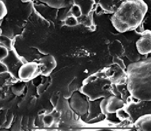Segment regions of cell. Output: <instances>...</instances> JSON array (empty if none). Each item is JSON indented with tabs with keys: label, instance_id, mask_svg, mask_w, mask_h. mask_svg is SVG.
<instances>
[{
	"label": "cell",
	"instance_id": "2e32d148",
	"mask_svg": "<svg viewBox=\"0 0 151 131\" xmlns=\"http://www.w3.org/2000/svg\"><path fill=\"white\" fill-rule=\"evenodd\" d=\"M78 21L77 18L73 16L68 15V17L65 19L64 23L65 25L68 26H75L78 25Z\"/></svg>",
	"mask_w": 151,
	"mask_h": 131
},
{
	"label": "cell",
	"instance_id": "7c38bea8",
	"mask_svg": "<svg viewBox=\"0 0 151 131\" xmlns=\"http://www.w3.org/2000/svg\"><path fill=\"white\" fill-rule=\"evenodd\" d=\"M109 91L111 95L121 98L126 103L127 99L131 96L127 87V84H114L111 83Z\"/></svg>",
	"mask_w": 151,
	"mask_h": 131
},
{
	"label": "cell",
	"instance_id": "7a4b0ae2",
	"mask_svg": "<svg viewBox=\"0 0 151 131\" xmlns=\"http://www.w3.org/2000/svg\"><path fill=\"white\" fill-rule=\"evenodd\" d=\"M147 10L143 0H125L112 15L111 22L120 32L134 30L142 24Z\"/></svg>",
	"mask_w": 151,
	"mask_h": 131
},
{
	"label": "cell",
	"instance_id": "ffe728a7",
	"mask_svg": "<svg viewBox=\"0 0 151 131\" xmlns=\"http://www.w3.org/2000/svg\"><path fill=\"white\" fill-rule=\"evenodd\" d=\"M8 72V71L6 65L2 61H0V74H3Z\"/></svg>",
	"mask_w": 151,
	"mask_h": 131
},
{
	"label": "cell",
	"instance_id": "277c9868",
	"mask_svg": "<svg viewBox=\"0 0 151 131\" xmlns=\"http://www.w3.org/2000/svg\"><path fill=\"white\" fill-rule=\"evenodd\" d=\"M151 101H140L130 96L124 106L116 112L117 117L121 121L134 122L144 114H151Z\"/></svg>",
	"mask_w": 151,
	"mask_h": 131
},
{
	"label": "cell",
	"instance_id": "d6986e66",
	"mask_svg": "<svg viewBox=\"0 0 151 131\" xmlns=\"http://www.w3.org/2000/svg\"><path fill=\"white\" fill-rule=\"evenodd\" d=\"M9 50L3 46H0V61H2L7 57Z\"/></svg>",
	"mask_w": 151,
	"mask_h": 131
},
{
	"label": "cell",
	"instance_id": "3957f363",
	"mask_svg": "<svg viewBox=\"0 0 151 131\" xmlns=\"http://www.w3.org/2000/svg\"><path fill=\"white\" fill-rule=\"evenodd\" d=\"M111 84L106 68L91 74L83 80L81 92L88 97L90 101H94L111 95L109 91Z\"/></svg>",
	"mask_w": 151,
	"mask_h": 131
},
{
	"label": "cell",
	"instance_id": "8fae6325",
	"mask_svg": "<svg viewBox=\"0 0 151 131\" xmlns=\"http://www.w3.org/2000/svg\"><path fill=\"white\" fill-rule=\"evenodd\" d=\"M137 50L140 54L147 55L151 51V34L147 30L142 34V36L136 42Z\"/></svg>",
	"mask_w": 151,
	"mask_h": 131
},
{
	"label": "cell",
	"instance_id": "30bf717a",
	"mask_svg": "<svg viewBox=\"0 0 151 131\" xmlns=\"http://www.w3.org/2000/svg\"><path fill=\"white\" fill-rule=\"evenodd\" d=\"M37 63L39 65L40 73L45 76L49 75L57 66L56 59L52 55L41 57Z\"/></svg>",
	"mask_w": 151,
	"mask_h": 131
},
{
	"label": "cell",
	"instance_id": "6da1fadb",
	"mask_svg": "<svg viewBox=\"0 0 151 131\" xmlns=\"http://www.w3.org/2000/svg\"><path fill=\"white\" fill-rule=\"evenodd\" d=\"M127 87L131 96L140 101H151V58L129 65Z\"/></svg>",
	"mask_w": 151,
	"mask_h": 131
},
{
	"label": "cell",
	"instance_id": "52a82bcc",
	"mask_svg": "<svg viewBox=\"0 0 151 131\" xmlns=\"http://www.w3.org/2000/svg\"><path fill=\"white\" fill-rule=\"evenodd\" d=\"M73 4L77 5L81 11L82 14L81 20L88 26L93 22V10L95 1V0H71Z\"/></svg>",
	"mask_w": 151,
	"mask_h": 131
},
{
	"label": "cell",
	"instance_id": "4fadbf2b",
	"mask_svg": "<svg viewBox=\"0 0 151 131\" xmlns=\"http://www.w3.org/2000/svg\"><path fill=\"white\" fill-rule=\"evenodd\" d=\"M134 125L139 131H151V114H144L138 118L134 122Z\"/></svg>",
	"mask_w": 151,
	"mask_h": 131
},
{
	"label": "cell",
	"instance_id": "9c48e42d",
	"mask_svg": "<svg viewBox=\"0 0 151 131\" xmlns=\"http://www.w3.org/2000/svg\"><path fill=\"white\" fill-rule=\"evenodd\" d=\"M40 72L39 64L37 62H28L23 64L18 72L19 79L22 80H28L34 78Z\"/></svg>",
	"mask_w": 151,
	"mask_h": 131
},
{
	"label": "cell",
	"instance_id": "7402d4cb",
	"mask_svg": "<svg viewBox=\"0 0 151 131\" xmlns=\"http://www.w3.org/2000/svg\"><path fill=\"white\" fill-rule=\"evenodd\" d=\"M1 35H2V30L1 29H0V36H1Z\"/></svg>",
	"mask_w": 151,
	"mask_h": 131
},
{
	"label": "cell",
	"instance_id": "ba28073f",
	"mask_svg": "<svg viewBox=\"0 0 151 131\" xmlns=\"http://www.w3.org/2000/svg\"><path fill=\"white\" fill-rule=\"evenodd\" d=\"M2 61L6 65L10 74L15 78L19 79V70L24 63L13 49L9 50L7 57Z\"/></svg>",
	"mask_w": 151,
	"mask_h": 131
},
{
	"label": "cell",
	"instance_id": "5b68a950",
	"mask_svg": "<svg viewBox=\"0 0 151 131\" xmlns=\"http://www.w3.org/2000/svg\"><path fill=\"white\" fill-rule=\"evenodd\" d=\"M86 96L81 92H74L69 100L70 108L79 116L86 115L88 112L90 104Z\"/></svg>",
	"mask_w": 151,
	"mask_h": 131
},
{
	"label": "cell",
	"instance_id": "ac0fdd59",
	"mask_svg": "<svg viewBox=\"0 0 151 131\" xmlns=\"http://www.w3.org/2000/svg\"><path fill=\"white\" fill-rule=\"evenodd\" d=\"M7 14V9L4 2L0 1V19L4 18Z\"/></svg>",
	"mask_w": 151,
	"mask_h": 131
},
{
	"label": "cell",
	"instance_id": "8992f818",
	"mask_svg": "<svg viewBox=\"0 0 151 131\" xmlns=\"http://www.w3.org/2000/svg\"><path fill=\"white\" fill-rule=\"evenodd\" d=\"M125 103L121 98L111 95L104 98L101 101L100 111L104 115L116 113L118 110L124 106Z\"/></svg>",
	"mask_w": 151,
	"mask_h": 131
},
{
	"label": "cell",
	"instance_id": "44dd1931",
	"mask_svg": "<svg viewBox=\"0 0 151 131\" xmlns=\"http://www.w3.org/2000/svg\"><path fill=\"white\" fill-rule=\"evenodd\" d=\"M43 120L46 125H50L52 124L53 119L52 117L51 116H46L44 118Z\"/></svg>",
	"mask_w": 151,
	"mask_h": 131
},
{
	"label": "cell",
	"instance_id": "e0dca14e",
	"mask_svg": "<svg viewBox=\"0 0 151 131\" xmlns=\"http://www.w3.org/2000/svg\"><path fill=\"white\" fill-rule=\"evenodd\" d=\"M112 61H113V63L117 65L121 69L125 70L126 68L123 60L120 59L119 57H117V56L113 57Z\"/></svg>",
	"mask_w": 151,
	"mask_h": 131
},
{
	"label": "cell",
	"instance_id": "5bb4252c",
	"mask_svg": "<svg viewBox=\"0 0 151 131\" xmlns=\"http://www.w3.org/2000/svg\"><path fill=\"white\" fill-rule=\"evenodd\" d=\"M42 3L55 9L68 8L71 6L73 2L71 0H39Z\"/></svg>",
	"mask_w": 151,
	"mask_h": 131
},
{
	"label": "cell",
	"instance_id": "9a60e30c",
	"mask_svg": "<svg viewBox=\"0 0 151 131\" xmlns=\"http://www.w3.org/2000/svg\"><path fill=\"white\" fill-rule=\"evenodd\" d=\"M0 42L1 43L2 45L7 48L9 50L12 49L13 45L12 41L8 37L5 35H1L0 36Z\"/></svg>",
	"mask_w": 151,
	"mask_h": 131
}]
</instances>
